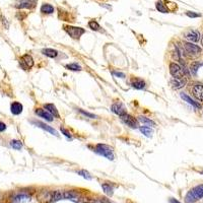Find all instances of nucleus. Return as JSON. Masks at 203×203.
<instances>
[{"mask_svg": "<svg viewBox=\"0 0 203 203\" xmlns=\"http://www.w3.org/2000/svg\"><path fill=\"white\" fill-rule=\"evenodd\" d=\"M186 14H187V16L192 17V18H194V17H200V16H201V14L196 13V12H193V11H187Z\"/></svg>", "mask_w": 203, "mask_h": 203, "instance_id": "obj_35", "label": "nucleus"}, {"mask_svg": "<svg viewBox=\"0 0 203 203\" xmlns=\"http://www.w3.org/2000/svg\"><path fill=\"white\" fill-rule=\"evenodd\" d=\"M111 110H112L113 113H115V114L118 115V116H122V115L126 114L125 108H124V106L122 105L121 103L113 104V105L111 106Z\"/></svg>", "mask_w": 203, "mask_h": 203, "instance_id": "obj_14", "label": "nucleus"}, {"mask_svg": "<svg viewBox=\"0 0 203 203\" xmlns=\"http://www.w3.org/2000/svg\"><path fill=\"white\" fill-rule=\"evenodd\" d=\"M95 151H97L98 155L105 156L106 158L110 159V161H113L114 159V152H113V148L111 146L107 145V144H98L95 146Z\"/></svg>", "mask_w": 203, "mask_h": 203, "instance_id": "obj_3", "label": "nucleus"}, {"mask_svg": "<svg viewBox=\"0 0 203 203\" xmlns=\"http://www.w3.org/2000/svg\"><path fill=\"white\" fill-rule=\"evenodd\" d=\"M88 27L91 28L92 31H98L101 28L100 25H98L95 20H91V22H88Z\"/></svg>", "mask_w": 203, "mask_h": 203, "instance_id": "obj_32", "label": "nucleus"}, {"mask_svg": "<svg viewBox=\"0 0 203 203\" xmlns=\"http://www.w3.org/2000/svg\"><path fill=\"white\" fill-rule=\"evenodd\" d=\"M170 202H171V203H180V202L178 201V200H176V199H174V198L171 199V200H170Z\"/></svg>", "mask_w": 203, "mask_h": 203, "instance_id": "obj_40", "label": "nucleus"}, {"mask_svg": "<svg viewBox=\"0 0 203 203\" xmlns=\"http://www.w3.org/2000/svg\"><path fill=\"white\" fill-rule=\"evenodd\" d=\"M0 18H1V22H2V24H3V25L5 27V28H9V22H7V19L5 18L4 16H1V17H0Z\"/></svg>", "mask_w": 203, "mask_h": 203, "instance_id": "obj_36", "label": "nucleus"}, {"mask_svg": "<svg viewBox=\"0 0 203 203\" xmlns=\"http://www.w3.org/2000/svg\"><path fill=\"white\" fill-rule=\"evenodd\" d=\"M113 74L115 75V76L117 77H120V78H124L125 77V74L122 73V72H118V71H113Z\"/></svg>", "mask_w": 203, "mask_h": 203, "instance_id": "obj_37", "label": "nucleus"}, {"mask_svg": "<svg viewBox=\"0 0 203 203\" xmlns=\"http://www.w3.org/2000/svg\"><path fill=\"white\" fill-rule=\"evenodd\" d=\"M66 68L69 69V70L72 71H80L81 70V66L78 65L77 63H71V64H67L65 66Z\"/></svg>", "mask_w": 203, "mask_h": 203, "instance_id": "obj_30", "label": "nucleus"}, {"mask_svg": "<svg viewBox=\"0 0 203 203\" xmlns=\"http://www.w3.org/2000/svg\"><path fill=\"white\" fill-rule=\"evenodd\" d=\"M78 112L81 113L82 115H85V117H88V118H91V119H95V118H97V116H95V114H92V113L85 112V111H83L82 109H78Z\"/></svg>", "mask_w": 203, "mask_h": 203, "instance_id": "obj_34", "label": "nucleus"}, {"mask_svg": "<svg viewBox=\"0 0 203 203\" xmlns=\"http://www.w3.org/2000/svg\"><path fill=\"white\" fill-rule=\"evenodd\" d=\"M6 130V125H5V123L0 121V132H3Z\"/></svg>", "mask_w": 203, "mask_h": 203, "instance_id": "obj_38", "label": "nucleus"}, {"mask_svg": "<svg viewBox=\"0 0 203 203\" xmlns=\"http://www.w3.org/2000/svg\"><path fill=\"white\" fill-rule=\"evenodd\" d=\"M19 64L25 70H28L34 66V59L30 54H25L19 59Z\"/></svg>", "mask_w": 203, "mask_h": 203, "instance_id": "obj_7", "label": "nucleus"}, {"mask_svg": "<svg viewBox=\"0 0 203 203\" xmlns=\"http://www.w3.org/2000/svg\"><path fill=\"white\" fill-rule=\"evenodd\" d=\"M155 7H156V9L159 11V12H162V13H168V12H169V9H168V8L166 7V5L162 3L161 1L156 2Z\"/></svg>", "mask_w": 203, "mask_h": 203, "instance_id": "obj_27", "label": "nucleus"}, {"mask_svg": "<svg viewBox=\"0 0 203 203\" xmlns=\"http://www.w3.org/2000/svg\"><path fill=\"white\" fill-rule=\"evenodd\" d=\"M42 53L44 55H46L47 57H50V58H56L58 56V51L54 50V49H51V48L43 49Z\"/></svg>", "mask_w": 203, "mask_h": 203, "instance_id": "obj_20", "label": "nucleus"}, {"mask_svg": "<svg viewBox=\"0 0 203 203\" xmlns=\"http://www.w3.org/2000/svg\"><path fill=\"white\" fill-rule=\"evenodd\" d=\"M41 12L43 13H47V14H51L54 12V7L52 6L51 4L45 3L41 6Z\"/></svg>", "mask_w": 203, "mask_h": 203, "instance_id": "obj_22", "label": "nucleus"}, {"mask_svg": "<svg viewBox=\"0 0 203 203\" xmlns=\"http://www.w3.org/2000/svg\"><path fill=\"white\" fill-rule=\"evenodd\" d=\"M139 129H140L142 134L145 135L146 137H150L152 134V130H151V128H149L148 126H141Z\"/></svg>", "mask_w": 203, "mask_h": 203, "instance_id": "obj_28", "label": "nucleus"}, {"mask_svg": "<svg viewBox=\"0 0 203 203\" xmlns=\"http://www.w3.org/2000/svg\"><path fill=\"white\" fill-rule=\"evenodd\" d=\"M64 31L68 34V36H70L72 39L78 40L79 38L85 33V31L82 28H76V27H71V25H65Z\"/></svg>", "mask_w": 203, "mask_h": 203, "instance_id": "obj_4", "label": "nucleus"}, {"mask_svg": "<svg viewBox=\"0 0 203 203\" xmlns=\"http://www.w3.org/2000/svg\"><path fill=\"white\" fill-rule=\"evenodd\" d=\"M51 198H52V192H49V191H42L38 195V200L40 201V203L51 202Z\"/></svg>", "mask_w": 203, "mask_h": 203, "instance_id": "obj_13", "label": "nucleus"}, {"mask_svg": "<svg viewBox=\"0 0 203 203\" xmlns=\"http://www.w3.org/2000/svg\"><path fill=\"white\" fill-rule=\"evenodd\" d=\"M121 117V121L123 122L125 125L131 127V128H137L138 127V121L136 120V119L133 117V116L129 115V114H124L120 116Z\"/></svg>", "mask_w": 203, "mask_h": 203, "instance_id": "obj_8", "label": "nucleus"}, {"mask_svg": "<svg viewBox=\"0 0 203 203\" xmlns=\"http://www.w3.org/2000/svg\"><path fill=\"white\" fill-rule=\"evenodd\" d=\"M170 73L175 78H182V77H184V75H185V70L183 69L181 65L178 64V63L172 62L170 64Z\"/></svg>", "mask_w": 203, "mask_h": 203, "instance_id": "obj_6", "label": "nucleus"}, {"mask_svg": "<svg viewBox=\"0 0 203 203\" xmlns=\"http://www.w3.org/2000/svg\"><path fill=\"white\" fill-rule=\"evenodd\" d=\"M183 48H184L185 54L190 58H197L202 52L201 48H200L199 46H197L190 42H185L184 44H183Z\"/></svg>", "mask_w": 203, "mask_h": 203, "instance_id": "obj_2", "label": "nucleus"}, {"mask_svg": "<svg viewBox=\"0 0 203 203\" xmlns=\"http://www.w3.org/2000/svg\"><path fill=\"white\" fill-rule=\"evenodd\" d=\"M201 198H203V184L192 188L185 196V202L195 203Z\"/></svg>", "mask_w": 203, "mask_h": 203, "instance_id": "obj_1", "label": "nucleus"}, {"mask_svg": "<svg viewBox=\"0 0 203 203\" xmlns=\"http://www.w3.org/2000/svg\"><path fill=\"white\" fill-rule=\"evenodd\" d=\"M180 97H181L183 100L186 102V103L189 104V105L193 106L194 108H196V109H200V108H201V105H200V104H198L197 102H195V101L193 100V98H191L189 95H188L187 94H185V92H181V94H180Z\"/></svg>", "mask_w": 203, "mask_h": 203, "instance_id": "obj_16", "label": "nucleus"}, {"mask_svg": "<svg viewBox=\"0 0 203 203\" xmlns=\"http://www.w3.org/2000/svg\"><path fill=\"white\" fill-rule=\"evenodd\" d=\"M193 95L195 97L199 102H203V85L201 83H196L192 88Z\"/></svg>", "mask_w": 203, "mask_h": 203, "instance_id": "obj_11", "label": "nucleus"}, {"mask_svg": "<svg viewBox=\"0 0 203 203\" xmlns=\"http://www.w3.org/2000/svg\"><path fill=\"white\" fill-rule=\"evenodd\" d=\"M102 188H103L104 192H105L107 195H109V196H112L113 193H114V189H113V187L110 184H106V183H105V184L102 185Z\"/></svg>", "mask_w": 203, "mask_h": 203, "instance_id": "obj_26", "label": "nucleus"}, {"mask_svg": "<svg viewBox=\"0 0 203 203\" xmlns=\"http://www.w3.org/2000/svg\"><path fill=\"white\" fill-rule=\"evenodd\" d=\"M77 174H78V175H80V176H82L85 179L92 180V176H91V174H89L88 172H86V171H85V170L77 171Z\"/></svg>", "mask_w": 203, "mask_h": 203, "instance_id": "obj_33", "label": "nucleus"}, {"mask_svg": "<svg viewBox=\"0 0 203 203\" xmlns=\"http://www.w3.org/2000/svg\"><path fill=\"white\" fill-rule=\"evenodd\" d=\"M138 120H139V122H141L142 124H144V125H148V126H155V123L152 120H150V119L146 118V117H143V116H139Z\"/></svg>", "mask_w": 203, "mask_h": 203, "instance_id": "obj_25", "label": "nucleus"}, {"mask_svg": "<svg viewBox=\"0 0 203 203\" xmlns=\"http://www.w3.org/2000/svg\"><path fill=\"white\" fill-rule=\"evenodd\" d=\"M28 200H31L30 196L25 195V194H22V195L16 196L15 199H14V201H16V202H25V201H28Z\"/></svg>", "mask_w": 203, "mask_h": 203, "instance_id": "obj_31", "label": "nucleus"}, {"mask_svg": "<svg viewBox=\"0 0 203 203\" xmlns=\"http://www.w3.org/2000/svg\"><path fill=\"white\" fill-rule=\"evenodd\" d=\"M63 199V193L61 191H54L52 192V198H51V202H56L59 201V200Z\"/></svg>", "mask_w": 203, "mask_h": 203, "instance_id": "obj_24", "label": "nucleus"}, {"mask_svg": "<svg viewBox=\"0 0 203 203\" xmlns=\"http://www.w3.org/2000/svg\"><path fill=\"white\" fill-rule=\"evenodd\" d=\"M184 38L190 43H196L200 40V34L195 30H189L184 33Z\"/></svg>", "mask_w": 203, "mask_h": 203, "instance_id": "obj_9", "label": "nucleus"}, {"mask_svg": "<svg viewBox=\"0 0 203 203\" xmlns=\"http://www.w3.org/2000/svg\"><path fill=\"white\" fill-rule=\"evenodd\" d=\"M37 3V0H16L14 7L17 8V9H25V8L33 9V8L36 7Z\"/></svg>", "mask_w": 203, "mask_h": 203, "instance_id": "obj_5", "label": "nucleus"}, {"mask_svg": "<svg viewBox=\"0 0 203 203\" xmlns=\"http://www.w3.org/2000/svg\"><path fill=\"white\" fill-rule=\"evenodd\" d=\"M202 174H203V172H202Z\"/></svg>", "mask_w": 203, "mask_h": 203, "instance_id": "obj_42", "label": "nucleus"}, {"mask_svg": "<svg viewBox=\"0 0 203 203\" xmlns=\"http://www.w3.org/2000/svg\"><path fill=\"white\" fill-rule=\"evenodd\" d=\"M44 107H45L46 111H48L52 116H53V117H56V118L60 117L59 112H58V110H57L56 107L54 106V104H46Z\"/></svg>", "mask_w": 203, "mask_h": 203, "instance_id": "obj_19", "label": "nucleus"}, {"mask_svg": "<svg viewBox=\"0 0 203 203\" xmlns=\"http://www.w3.org/2000/svg\"><path fill=\"white\" fill-rule=\"evenodd\" d=\"M32 123L35 124V125L38 126V127H40V128H42V129L46 130V131H48L49 133H51L52 135H55V136H57V135H58V133H57L56 130H55L54 128H52L51 126L47 125V124L42 123V122H40V121H33V122H32Z\"/></svg>", "mask_w": 203, "mask_h": 203, "instance_id": "obj_12", "label": "nucleus"}, {"mask_svg": "<svg viewBox=\"0 0 203 203\" xmlns=\"http://www.w3.org/2000/svg\"><path fill=\"white\" fill-rule=\"evenodd\" d=\"M22 110H24V107H22V104L18 103V102H13V103L11 104L10 111L13 115H19L20 113L22 112Z\"/></svg>", "mask_w": 203, "mask_h": 203, "instance_id": "obj_18", "label": "nucleus"}, {"mask_svg": "<svg viewBox=\"0 0 203 203\" xmlns=\"http://www.w3.org/2000/svg\"><path fill=\"white\" fill-rule=\"evenodd\" d=\"M10 146L12 147L13 149L19 150L22 148V141H19V140H11Z\"/></svg>", "mask_w": 203, "mask_h": 203, "instance_id": "obj_29", "label": "nucleus"}, {"mask_svg": "<svg viewBox=\"0 0 203 203\" xmlns=\"http://www.w3.org/2000/svg\"><path fill=\"white\" fill-rule=\"evenodd\" d=\"M35 113H36V115H38L39 117L45 119V120H47L49 122L53 121V116L48 111H46L45 109H37L36 111H35Z\"/></svg>", "mask_w": 203, "mask_h": 203, "instance_id": "obj_15", "label": "nucleus"}, {"mask_svg": "<svg viewBox=\"0 0 203 203\" xmlns=\"http://www.w3.org/2000/svg\"><path fill=\"white\" fill-rule=\"evenodd\" d=\"M203 66V62H199V61H194L192 62V64L190 66V70L192 72V74L196 75L197 72H198V69Z\"/></svg>", "mask_w": 203, "mask_h": 203, "instance_id": "obj_21", "label": "nucleus"}, {"mask_svg": "<svg viewBox=\"0 0 203 203\" xmlns=\"http://www.w3.org/2000/svg\"><path fill=\"white\" fill-rule=\"evenodd\" d=\"M131 85L135 89H143L145 88V81L141 78H133L131 80Z\"/></svg>", "mask_w": 203, "mask_h": 203, "instance_id": "obj_17", "label": "nucleus"}, {"mask_svg": "<svg viewBox=\"0 0 203 203\" xmlns=\"http://www.w3.org/2000/svg\"><path fill=\"white\" fill-rule=\"evenodd\" d=\"M78 197V193L75 191H65L63 192V199H74Z\"/></svg>", "mask_w": 203, "mask_h": 203, "instance_id": "obj_23", "label": "nucleus"}, {"mask_svg": "<svg viewBox=\"0 0 203 203\" xmlns=\"http://www.w3.org/2000/svg\"><path fill=\"white\" fill-rule=\"evenodd\" d=\"M201 43H202V45H203V36H202V39H201Z\"/></svg>", "mask_w": 203, "mask_h": 203, "instance_id": "obj_41", "label": "nucleus"}, {"mask_svg": "<svg viewBox=\"0 0 203 203\" xmlns=\"http://www.w3.org/2000/svg\"><path fill=\"white\" fill-rule=\"evenodd\" d=\"M61 132L62 133H64V135L65 136H67V137H69V138H71V135H70V133H69L67 130L66 129H64V128H61Z\"/></svg>", "mask_w": 203, "mask_h": 203, "instance_id": "obj_39", "label": "nucleus"}, {"mask_svg": "<svg viewBox=\"0 0 203 203\" xmlns=\"http://www.w3.org/2000/svg\"><path fill=\"white\" fill-rule=\"evenodd\" d=\"M170 83H171V85H172V88L174 89H180V88H184V86L186 85L187 80L185 79L184 77H182V78H175V77H173L172 79H171Z\"/></svg>", "mask_w": 203, "mask_h": 203, "instance_id": "obj_10", "label": "nucleus"}]
</instances>
